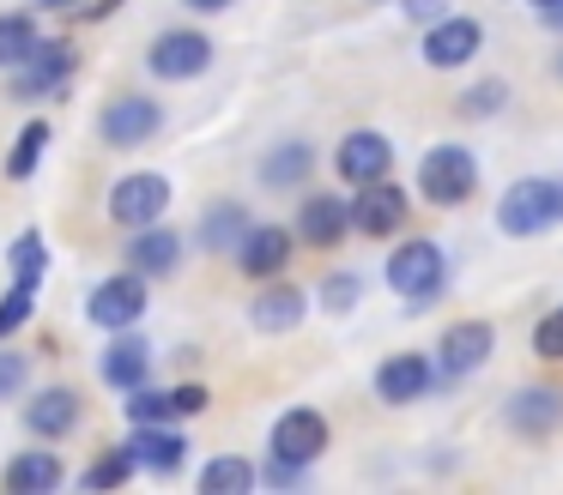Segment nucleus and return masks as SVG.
Wrapping results in <instances>:
<instances>
[{"mask_svg": "<svg viewBox=\"0 0 563 495\" xmlns=\"http://www.w3.org/2000/svg\"><path fill=\"white\" fill-rule=\"evenodd\" d=\"M255 483H261V471L249 465V459H236V453H219V459H207V465H200L195 490H200V495H249Z\"/></svg>", "mask_w": 563, "mask_h": 495, "instance_id": "27", "label": "nucleus"}, {"mask_svg": "<svg viewBox=\"0 0 563 495\" xmlns=\"http://www.w3.org/2000/svg\"><path fill=\"white\" fill-rule=\"evenodd\" d=\"M345 229H352V200H340V193H309L297 205V236L309 248H340Z\"/></svg>", "mask_w": 563, "mask_h": 495, "instance_id": "17", "label": "nucleus"}, {"mask_svg": "<svg viewBox=\"0 0 563 495\" xmlns=\"http://www.w3.org/2000/svg\"><path fill=\"white\" fill-rule=\"evenodd\" d=\"M212 67V36L195 31V24H176V31H158L146 48V72L164 85H183V79H200Z\"/></svg>", "mask_w": 563, "mask_h": 495, "instance_id": "6", "label": "nucleus"}, {"mask_svg": "<svg viewBox=\"0 0 563 495\" xmlns=\"http://www.w3.org/2000/svg\"><path fill=\"white\" fill-rule=\"evenodd\" d=\"M98 374H103V386H115V393H134V386H146L152 381V345L128 326V333H115L110 345H103V357H98Z\"/></svg>", "mask_w": 563, "mask_h": 495, "instance_id": "14", "label": "nucleus"}, {"mask_svg": "<svg viewBox=\"0 0 563 495\" xmlns=\"http://www.w3.org/2000/svg\"><path fill=\"white\" fill-rule=\"evenodd\" d=\"M309 169H316V145L285 139V145H273V151H267V164H261V181L285 193V188H303V181H309Z\"/></svg>", "mask_w": 563, "mask_h": 495, "instance_id": "26", "label": "nucleus"}, {"mask_svg": "<svg viewBox=\"0 0 563 495\" xmlns=\"http://www.w3.org/2000/svg\"><path fill=\"white\" fill-rule=\"evenodd\" d=\"M0 483H7L13 495H49V490H62V483H67V465H62L55 447H25V453L7 459Z\"/></svg>", "mask_w": 563, "mask_h": 495, "instance_id": "18", "label": "nucleus"}, {"mask_svg": "<svg viewBox=\"0 0 563 495\" xmlns=\"http://www.w3.org/2000/svg\"><path fill=\"white\" fill-rule=\"evenodd\" d=\"M158 127H164V103H152V97H140V91L110 97V103L98 109V133L115 151H134V145L158 139Z\"/></svg>", "mask_w": 563, "mask_h": 495, "instance_id": "7", "label": "nucleus"}, {"mask_svg": "<svg viewBox=\"0 0 563 495\" xmlns=\"http://www.w3.org/2000/svg\"><path fill=\"white\" fill-rule=\"evenodd\" d=\"M357 296H364V278H357V272H328V278H321V308H328V314H352Z\"/></svg>", "mask_w": 563, "mask_h": 495, "instance_id": "34", "label": "nucleus"}, {"mask_svg": "<svg viewBox=\"0 0 563 495\" xmlns=\"http://www.w3.org/2000/svg\"><path fill=\"white\" fill-rule=\"evenodd\" d=\"M122 260L134 266L140 278H170L176 266H183V236H176L164 217H158V224H146V229H128Z\"/></svg>", "mask_w": 563, "mask_h": 495, "instance_id": "13", "label": "nucleus"}, {"mask_svg": "<svg viewBox=\"0 0 563 495\" xmlns=\"http://www.w3.org/2000/svg\"><path fill=\"white\" fill-rule=\"evenodd\" d=\"M170 398H176V417H200V410L212 405V393L200 381H183V386H170Z\"/></svg>", "mask_w": 563, "mask_h": 495, "instance_id": "37", "label": "nucleus"}, {"mask_svg": "<svg viewBox=\"0 0 563 495\" xmlns=\"http://www.w3.org/2000/svg\"><path fill=\"white\" fill-rule=\"evenodd\" d=\"M400 12H406L412 24H437L442 12H449V0H400Z\"/></svg>", "mask_w": 563, "mask_h": 495, "instance_id": "40", "label": "nucleus"}, {"mask_svg": "<svg viewBox=\"0 0 563 495\" xmlns=\"http://www.w3.org/2000/svg\"><path fill=\"white\" fill-rule=\"evenodd\" d=\"M7 266H13V278H25V284H43V278H49V241H43V229H19L13 248H7Z\"/></svg>", "mask_w": 563, "mask_h": 495, "instance_id": "29", "label": "nucleus"}, {"mask_svg": "<svg viewBox=\"0 0 563 495\" xmlns=\"http://www.w3.org/2000/svg\"><path fill=\"white\" fill-rule=\"evenodd\" d=\"M37 19L31 12H0V72H19L37 48Z\"/></svg>", "mask_w": 563, "mask_h": 495, "instance_id": "28", "label": "nucleus"}, {"mask_svg": "<svg viewBox=\"0 0 563 495\" xmlns=\"http://www.w3.org/2000/svg\"><path fill=\"white\" fill-rule=\"evenodd\" d=\"M31 381V357L25 350H7V338H0V398H19Z\"/></svg>", "mask_w": 563, "mask_h": 495, "instance_id": "36", "label": "nucleus"}, {"mask_svg": "<svg viewBox=\"0 0 563 495\" xmlns=\"http://www.w3.org/2000/svg\"><path fill=\"white\" fill-rule=\"evenodd\" d=\"M31 308H37V284H25V278H13V290L0 296V338H13L19 326L31 320Z\"/></svg>", "mask_w": 563, "mask_h": 495, "instance_id": "33", "label": "nucleus"}, {"mask_svg": "<svg viewBox=\"0 0 563 495\" xmlns=\"http://www.w3.org/2000/svg\"><path fill=\"white\" fill-rule=\"evenodd\" d=\"M128 423H176V398L170 393H158V386H134V393H128Z\"/></svg>", "mask_w": 563, "mask_h": 495, "instance_id": "31", "label": "nucleus"}, {"mask_svg": "<svg viewBox=\"0 0 563 495\" xmlns=\"http://www.w3.org/2000/svg\"><path fill=\"white\" fill-rule=\"evenodd\" d=\"M430 381H437L430 357H418V350H400V357H388V362L376 369V398H382V405H412V398L430 393Z\"/></svg>", "mask_w": 563, "mask_h": 495, "instance_id": "20", "label": "nucleus"}, {"mask_svg": "<svg viewBox=\"0 0 563 495\" xmlns=\"http://www.w3.org/2000/svg\"><path fill=\"white\" fill-rule=\"evenodd\" d=\"M134 471H140V465L128 459V447H110V453H98L86 471H79V490H122Z\"/></svg>", "mask_w": 563, "mask_h": 495, "instance_id": "30", "label": "nucleus"}, {"mask_svg": "<svg viewBox=\"0 0 563 495\" xmlns=\"http://www.w3.org/2000/svg\"><path fill=\"white\" fill-rule=\"evenodd\" d=\"M478 48H485V24L478 19H466V12H442L437 24H424V67H437V72H454V67H466V60H478Z\"/></svg>", "mask_w": 563, "mask_h": 495, "instance_id": "8", "label": "nucleus"}, {"mask_svg": "<svg viewBox=\"0 0 563 495\" xmlns=\"http://www.w3.org/2000/svg\"><path fill=\"white\" fill-rule=\"evenodd\" d=\"M558 79H563V48H558Z\"/></svg>", "mask_w": 563, "mask_h": 495, "instance_id": "45", "label": "nucleus"}, {"mask_svg": "<svg viewBox=\"0 0 563 495\" xmlns=\"http://www.w3.org/2000/svg\"><path fill=\"white\" fill-rule=\"evenodd\" d=\"M49 145H55V127L49 121H25V127L13 133V145H7V181H31L43 169V157H49Z\"/></svg>", "mask_w": 563, "mask_h": 495, "instance_id": "25", "label": "nucleus"}, {"mask_svg": "<svg viewBox=\"0 0 563 495\" xmlns=\"http://www.w3.org/2000/svg\"><path fill=\"white\" fill-rule=\"evenodd\" d=\"M533 357H539V362H563V308L539 314V326H533Z\"/></svg>", "mask_w": 563, "mask_h": 495, "instance_id": "35", "label": "nucleus"}, {"mask_svg": "<svg viewBox=\"0 0 563 495\" xmlns=\"http://www.w3.org/2000/svg\"><path fill=\"white\" fill-rule=\"evenodd\" d=\"M291 248H297V236L285 224H249L243 248H236L231 260L243 266L249 278H279L285 266H291Z\"/></svg>", "mask_w": 563, "mask_h": 495, "instance_id": "15", "label": "nucleus"}, {"mask_svg": "<svg viewBox=\"0 0 563 495\" xmlns=\"http://www.w3.org/2000/svg\"><path fill=\"white\" fill-rule=\"evenodd\" d=\"M152 308V278H140L134 266H122V272L98 278L86 296V320L103 326V333H128V326H140Z\"/></svg>", "mask_w": 563, "mask_h": 495, "instance_id": "2", "label": "nucleus"}, {"mask_svg": "<svg viewBox=\"0 0 563 495\" xmlns=\"http://www.w3.org/2000/svg\"><path fill=\"white\" fill-rule=\"evenodd\" d=\"M406 212H412L406 188H394L388 176L364 181V188H357V200H352V229H357V236H394V229L406 224Z\"/></svg>", "mask_w": 563, "mask_h": 495, "instance_id": "11", "label": "nucleus"}, {"mask_svg": "<svg viewBox=\"0 0 563 495\" xmlns=\"http://www.w3.org/2000/svg\"><path fill=\"white\" fill-rule=\"evenodd\" d=\"M490 350H497V333H490V320H454L449 333H442V369L461 381V374H478L490 362Z\"/></svg>", "mask_w": 563, "mask_h": 495, "instance_id": "19", "label": "nucleus"}, {"mask_svg": "<svg viewBox=\"0 0 563 495\" xmlns=\"http://www.w3.org/2000/svg\"><path fill=\"white\" fill-rule=\"evenodd\" d=\"M461 115H473V121H485V115H497V109H509V85L503 79H478V85H466L461 91Z\"/></svg>", "mask_w": 563, "mask_h": 495, "instance_id": "32", "label": "nucleus"}, {"mask_svg": "<svg viewBox=\"0 0 563 495\" xmlns=\"http://www.w3.org/2000/svg\"><path fill=\"white\" fill-rule=\"evenodd\" d=\"M103 212H110V224H122V229L158 224V217L170 212V176H158V169H128V176L110 181Z\"/></svg>", "mask_w": 563, "mask_h": 495, "instance_id": "3", "label": "nucleus"}, {"mask_svg": "<svg viewBox=\"0 0 563 495\" xmlns=\"http://www.w3.org/2000/svg\"><path fill=\"white\" fill-rule=\"evenodd\" d=\"M539 24H551V31H563V0H558V7H545V12H539Z\"/></svg>", "mask_w": 563, "mask_h": 495, "instance_id": "42", "label": "nucleus"}, {"mask_svg": "<svg viewBox=\"0 0 563 495\" xmlns=\"http://www.w3.org/2000/svg\"><path fill=\"white\" fill-rule=\"evenodd\" d=\"M267 453L291 459V465H316V459L328 453V417H321L316 405L279 410V423H273V435H267Z\"/></svg>", "mask_w": 563, "mask_h": 495, "instance_id": "10", "label": "nucleus"}, {"mask_svg": "<svg viewBox=\"0 0 563 495\" xmlns=\"http://www.w3.org/2000/svg\"><path fill=\"white\" fill-rule=\"evenodd\" d=\"M418 193L430 205H466L478 193V157L466 145H430L418 157Z\"/></svg>", "mask_w": 563, "mask_h": 495, "instance_id": "4", "label": "nucleus"}, {"mask_svg": "<svg viewBox=\"0 0 563 495\" xmlns=\"http://www.w3.org/2000/svg\"><path fill=\"white\" fill-rule=\"evenodd\" d=\"M79 72V48L67 43V36H37V48H31V60L13 72V97H49V91H62L67 79Z\"/></svg>", "mask_w": 563, "mask_h": 495, "instance_id": "9", "label": "nucleus"}, {"mask_svg": "<svg viewBox=\"0 0 563 495\" xmlns=\"http://www.w3.org/2000/svg\"><path fill=\"white\" fill-rule=\"evenodd\" d=\"M558 212H563V181L527 176V181H515V188L503 193L497 229H503V236H539V229L558 224Z\"/></svg>", "mask_w": 563, "mask_h": 495, "instance_id": "5", "label": "nucleus"}, {"mask_svg": "<svg viewBox=\"0 0 563 495\" xmlns=\"http://www.w3.org/2000/svg\"><path fill=\"white\" fill-rule=\"evenodd\" d=\"M527 7H539V12H545V7H558V0H527Z\"/></svg>", "mask_w": 563, "mask_h": 495, "instance_id": "44", "label": "nucleus"}, {"mask_svg": "<svg viewBox=\"0 0 563 495\" xmlns=\"http://www.w3.org/2000/svg\"><path fill=\"white\" fill-rule=\"evenodd\" d=\"M183 7H188V12H231L236 0H183Z\"/></svg>", "mask_w": 563, "mask_h": 495, "instance_id": "41", "label": "nucleus"}, {"mask_svg": "<svg viewBox=\"0 0 563 495\" xmlns=\"http://www.w3.org/2000/svg\"><path fill=\"white\" fill-rule=\"evenodd\" d=\"M243 236H249V212L236 200H212L207 217H200V229H195V241L207 254H236V248H243Z\"/></svg>", "mask_w": 563, "mask_h": 495, "instance_id": "24", "label": "nucleus"}, {"mask_svg": "<svg viewBox=\"0 0 563 495\" xmlns=\"http://www.w3.org/2000/svg\"><path fill=\"white\" fill-rule=\"evenodd\" d=\"M303 471H309V465H291V459L267 453V465H261V477H267L273 490H297V483H303Z\"/></svg>", "mask_w": 563, "mask_h": 495, "instance_id": "38", "label": "nucleus"}, {"mask_svg": "<svg viewBox=\"0 0 563 495\" xmlns=\"http://www.w3.org/2000/svg\"><path fill=\"white\" fill-rule=\"evenodd\" d=\"M503 423H509L515 435H527V441H539V435H551L563 423V393L558 386H527V393L509 398Z\"/></svg>", "mask_w": 563, "mask_h": 495, "instance_id": "22", "label": "nucleus"}, {"mask_svg": "<svg viewBox=\"0 0 563 495\" xmlns=\"http://www.w3.org/2000/svg\"><path fill=\"white\" fill-rule=\"evenodd\" d=\"M442 284H449V260H442V248L430 236H412L388 254V290L406 308H430L442 296Z\"/></svg>", "mask_w": 563, "mask_h": 495, "instance_id": "1", "label": "nucleus"}, {"mask_svg": "<svg viewBox=\"0 0 563 495\" xmlns=\"http://www.w3.org/2000/svg\"><path fill=\"white\" fill-rule=\"evenodd\" d=\"M128 459H134L140 471H158V477H170V471H183L188 459V441L170 429V423H134V435H128Z\"/></svg>", "mask_w": 563, "mask_h": 495, "instance_id": "16", "label": "nucleus"}, {"mask_svg": "<svg viewBox=\"0 0 563 495\" xmlns=\"http://www.w3.org/2000/svg\"><path fill=\"white\" fill-rule=\"evenodd\" d=\"M303 314H309V296L297 284H267L255 296V308H249V320H255V333L279 338V333H297V326H303Z\"/></svg>", "mask_w": 563, "mask_h": 495, "instance_id": "23", "label": "nucleus"}, {"mask_svg": "<svg viewBox=\"0 0 563 495\" xmlns=\"http://www.w3.org/2000/svg\"><path fill=\"white\" fill-rule=\"evenodd\" d=\"M333 169H340V181H352V188H364V181H382L394 169V145L388 133L376 127H357L340 139V151H333Z\"/></svg>", "mask_w": 563, "mask_h": 495, "instance_id": "12", "label": "nucleus"}, {"mask_svg": "<svg viewBox=\"0 0 563 495\" xmlns=\"http://www.w3.org/2000/svg\"><path fill=\"white\" fill-rule=\"evenodd\" d=\"M122 7H128V0H79L74 19H79V24H103V19H115Z\"/></svg>", "mask_w": 563, "mask_h": 495, "instance_id": "39", "label": "nucleus"}, {"mask_svg": "<svg viewBox=\"0 0 563 495\" xmlns=\"http://www.w3.org/2000/svg\"><path fill=\"white\" fill-rule=\"evenodd\" d=\"M25 429L37 441H62V435L79 429V393L74 386H43L37 398L25 405Z\"/></svg>", "mask_w": 563, "mask_h": 495, "instance_id": "21", "label": "nucleus"}, {"mask_svg": "<svg viewBox=\"0 0 563 495\" xmlns=\"http://www.w3.org/2000/svg\"><path fill=\"white\" fill-rule=\"evenodd\" d=\"M43 12H62V7H79V0H37Z\"/></svg>", "mask_w": 563, "mask_h": 495, "instance_id": "43", "label": "nucleus"}]
</instances>
